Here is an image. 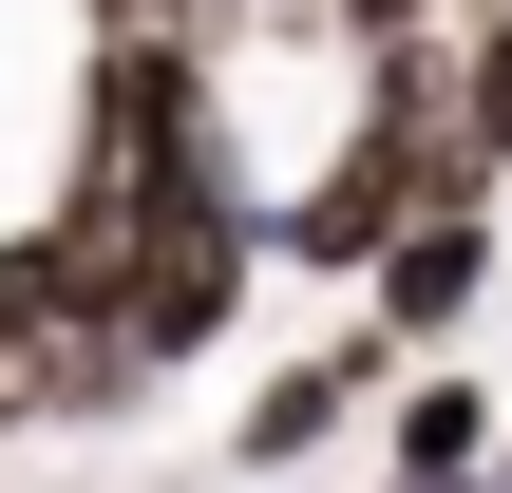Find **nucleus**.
<instances>
[{
    "mask_svg": "<svg viewBox=\"0 0 512 493\" xmlns=\"http://www.w3.org/2000/svg\"><path fill=\"white\" fill-rule=\"evenodd\" d=\"M475 285H494V209H418V228L380 247V342H437V323H475Z\"/></svg>",
    "mask_w": 512,
    "mask_h": 493,
    "instance_id": "nucleus-1",
    "label": "nucleus"
},
{
    "mask_svg": "<svg viewBox=\"0 0 512 493\" xmlns=\"http://www.w3.org/2000/svg\"><path fill=\"white\" fill-rule=\"evenodd\" d=\"M361 361H399V342H342V361H285V380L247 399V456H304V437H323V418L361 399Z\"/></svg>",
    "mask_w": 512,
    "mask_h": 493,
    "instance_id": "nucleus-2",
    "label": "nucleus"
},
{
    "mask_svg": "<svg viewBox=\"0 0 512 493\" xmlns=\"http://www.w3.org/2000/svg\"><path fill=\"white\" fill-rule=\"evenodd\" d=\"M399 456H418V475H494V456H512V418L475 399V380H418V399H399Z\"/></svg>",
    "mask_w": 512,
    "mask_h": 493,
    "instance_id": "nucleus-3",
    "label": "nucleus"
},
{
    "mask_svg": "<svg viewBox=\"0 0 512 493\" xmlns=\"http://www.w3.org/2000/svg\"><path fill=\"white\" fill-rule=\"evenodd\" d=\"M456 133H475V152H494V171H512V19H494V38H475V76H456Z\"/></svg>",
    "mask_w": 512,
    "mask_h": 493,
    "instance_id": "nucleus-4",
    "label": "nucleus"
},
{
    "mask_svg": "<svg viewBox=\"0 0 512 493\" xmlns=\"http://www.w3.org/2000/svg\"><path fill=\"white\" fill-rule=\"evenodd\" d=\"M418 19H437V0H342V38H418Z\"/></svg>",
    "mask_w": 512,
    "mask_h": 493,
    "instance_id": "nucleus-5",
    "label": "nucleus"
},
{
    "mask_svg": "<svg viewBox=\"0 0 512 493\" xmlns=\"http://www.w3.org/2000/svg\"><path fill=\"white\" fill-rule=\"evenodd\" d=\"M380 493H475V475H418V456H399V475H380Z\"/></svg>",
    "mask_w": 512,
    "mask_h": 493,
    "instance_id": "nucleus-6",
    "label": "nucleus"
},
{
    "mask_svg": "<svg viewBox=\"0 0 512 493\" xmlns=\"http://www.w3.org/2000/svg\"><path fill=\"white\" fill-rule=\"evenodd\" d=\"M494 493H512V456H494Z\"/></svg>",
    "mask_w": 512,
    "mask_h": 493,
    "instance_id": "nucleus-7",
    "label": "nucleus"
}]
</instances>
